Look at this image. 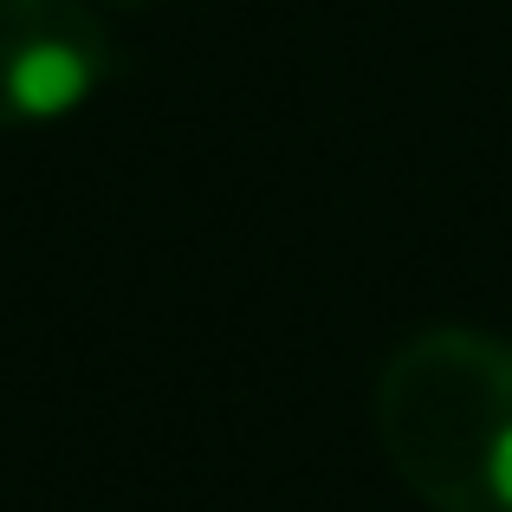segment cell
<instances>
[{"mask_svg": "<svg viewBox=\"0 0 512 512\" xmlns=\"http://www.w3.org/2000/svg\"><path fill=\"white\" fill-rule=\"evenodd\" d=\"M376 441L435 512H512V344L428 325L376 376Z\"/></svg>", "mask_w": 512, "mask_h": 512, "instance_id": "1", "label": "cell"}, {"mask_svg": "<svg viewBox=\"0 0 512 512\" xmlns=\"http://www.w3.org/2000/svg\"><path fill=\"white\" fill-rule=\"evenodd\" d=\"M111 72V26L85 0H0V130L85 111Z\"/></svg>", "mask_w": 512, "mask_h": 512, "instance_id": "2", "label": "cell"}, {"mask_svg": "<svg viewBox=\"0 0 512 512\" xmlns=\"http://www.w3.org/2000/svg\"><path fill=\"white\" fill-rule=\"evenodd\" d=\"M117 7H143V0H117Z\"/></svg>", "mask_w": 512, "mask_h": 512, "instance_id": "3", "label": "cell"}]
</instances>
